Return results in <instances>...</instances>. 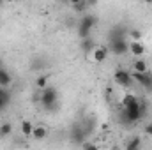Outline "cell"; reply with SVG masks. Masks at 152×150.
I'll return each mask as SVG.
<instances>
[{
	"label": "cell",
	"instance_id": "28",
	"mask_svg": "<svg viewBox=\"0 0 152 150\" xmlns=\"http://www.w3.org/2000/svg\"><path fill=\"white\" fill-rule=\"evenodd\" d=\"M0 69H4V62H2V58H0Z\"/></svg>",
	"mask_w": 152,
	"mask_h": 150
},
{
	"label": "cell",
	"instance_id": "14",
	"mask_svg": "<svg viewBox=\"0 0 152 150\" xmlns=\"http://www.w3.org/2000/svg\"><path fill=\"white\" fill-rule=\"evenodd\" d=\"M20 131H21V134L23 136H32V133H34V124L30 122V120H21L20 122Z\"/></svg>",
	"mask_w": 152,
	"mask_h": 150
},
{
	"label": "cell",
	"instance_id": "24",
	"mask_svg": "<svg viewBox=\"0 0 152 150\" xmlns=\"http://www.w3.org/2000/svg\"><path fill=\"white\" fill-rule=\"evenodd\" d=\"M129 36L133 37V41H140V37H142L140 30H131V32H129Z\"/></svg>",
	"mask_w": 152,
	"mask_h": 150
},
{
	"label": "cell",
	"instance_id": "4",
	"mask_svg": "<svg viewBox=\"0 0 152 150\" xmlns=\"http://www.w3.org/2000/svg\"><path fill=\"white\" fill-rule=\"evenodd\" d=\"M108 51L115 57H124L126 53H129V42L127 39H118V41H110L108 42Z\"/></svg>",
	"mask_w": 152,
	"mask_h": 150
},
{
	"label": "cell",
	"instance_id": "20",
	"mask_svg": "<svg viewBox=\"0 0 152 150\" xmlns=\"http://www.w3.org/2000/svg\"><path fill=\"white\" fill-rule=\"evenodd\" d=\"M140 99L134 95V94H126L124 97H122V108H129V106H133L134 103H138Z\"/></svg>",
	"mask_w": 152,
	"mask_h": 150
},
{
	"label": "cell",
	"instance_id": "9",
	"mask_svg": "<svg viewBox=\"0 0 152 150\" xmlns=\"http://www.w3.org/2000/svg\"><path fill=\"white\" fill-rule=\"evenodd\" d=\"M108 53H110V51H108V48H106V46H96V48H94V51H92L90 55H92V60H94V62L103 64V62L108 58Z\"/></svg>",
	"mask_w": 152,
	"mask_h": 150
},
{
	"label": "cell",
	"instance_id": "1",
	"mask_svg": "<svg viewBox=\"0 0 152 150\" xmlns=\"http://www.w3.org/2000/svg\"><path fill=\"white\" fill-rule=\"evenodd\" d=\"M143 115H145V103H143V101H138V103H134V104L129 106V108H122V110L118 111L117 120H118L120 124H124V125H131V124L140 122V120L143 118Z\"/></svg>",
	"mask_w": 152,
	"mask_h": 150
},
{
	"label": "cell",
	"instance_id": "18",
	"mask_svg": "<svg viewBox=\"0 0 152 150\" xmlns=\"http://www.w3.org/2000/svg\"><path fill=\"white\" fill-rule=\"evenodd\" d=\"M87 7H88V2H85V0H76V2L71 4V9L75 11L76 14L85 12V11H87Z\"/></svg>",
	"mask_w": 152,
	"mask_h": 150
},
{
	"label": "cell",
	"instance_id": "23",
	"mask_svg": "<svg viewBox=\"0 0 152 150\" xmlns=\"http://www.w3.org/2000/svg\"><path fill=\"white\" fill-rule=\"evenodd\" d=\"M0 101L5 103V104L11 103V92H9L7 88H2V87H0Z\"/></svg>",
	"mask_w": 152,
	"mask_h": 150
},
{
	"label": "cell",
	"instance_id": "22",
	"mask_svg": "<svg viewBox=\"0 0 152 150\" xmlns=\"http://www.w3.org/2000/svg\"><path fill=\"white\" fill-rule=\"evenodd\" d=\"M48 81H50V78L46 74H41V76H37L36 78V87H37L39 90L42 92L44 88H48Z\"/></svg>",
	"mask_w": 152,
	"mask_h": 150
},
{
	"label": "cell",
	"instance_id": "6",
	"mask_svg": "<svg viewBox=\"0 0 152 150\" xmlns=\"http://www.w3.org/2000/svg\"><path fill=\"white\" fill-rule=\"evenodd\" d=\"M113 79H115V83L120 85V87H131V83H133V76L126 69H117L113 74Z\"/></svg>",
	"mask_w": 152,
	"mask_h": 150
},
{
	"label": "cell",
	"instance_id": "16",
	"mask_svg": "<svg viewBox=\"0 0 152 150\" xmlns=\"http://www.w3.org/2000/svg\"><path fill=\"white\" fill-rule=\"evenodd\" d=\"M126 150H140L142 149V138L140 136H133L126 141Z\"/></svg>",
	"mask_w": 152,
	"mask_h": 150
},
{
	"label": "cell",
	"instance_id": "27",
	"mask_svg": "<svg viewBox=\"0 0 152 150\" xmlns=\"http://www.w3.org/2000/svg\"><path fill=\"white\" fill-rule=\"evenodd\" d=\"M5 106H7V104H5V103H2V101H0V111H2V110H4V108H5Z\"/></svg>",
	"mask_w": 152,
	"mask_h": 150
},
{
	"label": "cell",
	"instance_id": "17",
	"mask_svg": "<svg viewBox=\"0 0 152 150\" xmlns=\"http://www.w3.org/2000/svg\"><path fill=\"white\" fill-rule=\"evenodd\" d=\"M12 83V76L7 69H0V87L2 88H7L9 85Z\"/></svg>",
	"mask_w": 152,
	"mask_h": 150
},
{
	"label": "cell",
	"instance_id": "3",
	"mask_svg": "<svg viewBox=\"0 0 152 150\" xmlns=\"http://www.w3.org/2000/svg\"><path fill=\"white\" fill-rule=\"evenodd\" d=\"M96 23H97V18L94 16V14H83L81 18H80V21H78V37L80 39H88L90 37V32H92V28L96 27Z\"/></svg>",
	"mask_w": 152,
	"mask_h": 150
},
{
	"label": "cell",
	"instance_id": "13",
	"mask_svg": "<svg viewBox=\"0 0 152 150\" xmlns=\"http://www.w3.org/2000/svg\"><path fill=\"white\" fill-rule=\"evenodd\" d=\"M147 71H149V66H147V62H145L143 58H136V60L133 62V73L143 74V73H147Z\"/></svg>",
	"mask_w": 152,
	"mask_h": 150
},
{
	"label": "cell",
	"instance_id": "29",
	"mask_svg": "<svg viewBox=\"0 0 152 150\" xmlns=\"http://www.w3.org/2000/svg\"><path fill=\"white\" fill-rule=\"evenodd\" d=\"M2 5H4V2H2V0H0V7H2Z\"/></svg>",
	"mask_w": 152,
	"mask_h": 150
},
{
	"label": "cell",
	"instance_id": "15",
	"mask_svg": "<svg viewBox=\"0 0 152 150\" xmlns=\"http://www.w3.org/2000/svg\"><path fill=\"white\" fill-rule=\"evenodd\" d=\"M80 48H81V51H83L85 55H90V53L94 51L96 44H94L92 37H88V39H81V42H80Z\"/></svg>",
	"mask_w": 152,
	"mask_h": 150
},
{
	"label": "cell",
	"instance_id": "11",
	"mask_svg": "<svg viewBox=\"0 0 152 150\" xmlns=\"http://www.w3.org/2000/svg\"><path fill=\"white\" fill-rule=\"evenodd\" d=\"M145 46L140 42V41H133V42H129V53L133 55V57H142V55H145Z\"/></svg>",
	"mask_w": 152,
	"mask_h": 150
},
{
	"label": "cell",
	"instance_id": "25",
	"mask_svg": "<svg viewBox=\"0 0 152 150\" xmlns=\"http://www.w3.org/2000/svg\"><path fill=\"white\" fill-rule=\"evenodd\" d=\"M145 134H147V136H152V122H149V124L145 125Z\"/></svg>",
	"mask_w": 152,
	"mask_h": 150
},
{
	"label": "cell",
	"instance_id": "7",
	"mask_svg": "<svg viewBox=\"0 0 152 150\" xmlns=\"http://www.w3.org/2000/svg\"><path fill=\"white\" fill-rule=\"evenodd\" d=\"M133 81H138L147 92H152V71H147L143 74H138V73H133Z\"/></svg>",
	"mask_w": 152,
	"mask_h": 150
},
{
	"label": "cell",
	"instance_id": "8",
	"mask_svg": "<svg viewBox=\"0 0 152 150\" xmlns=\"http://www.w3.org/2000/svg\"><path fill=\"white\" fill-rule=\"evenodd\" d=\"M127 37V30L124 25H113L108 30V42L110 41H118V39H126Z\"/></svg>",
	"mask_w": 152,
	"mask_h": 150
},
{
	"label": "cell",
	"instance_id": "5",
	"mask_svg": "<svg viewBox=\"0 0 152 150\" xmlns=\"http://www.w3.org/2000/svg\"><path fill=\"white\" fill-rule=\"evenodd\" d=\"M85 140H87V133L83 131L81 122L73 124V125H71V129H69V141H71L73 145H83V143H85Z\"/></svg>",
	"mask_w": 152,
	"mask_h": 150
},
{
	"label": "cell",
	"instance_id": "2",
	"mask_svg": "<svg viewBox=\"0 0 152 150\" xmlns=\"http://www.w3.org/2000/svg\"><path fill=\"white\" fill-rule=\"evenodd\" d=\"M41 104L46 111H57L58 110V92L53 87H48L41 92Z\"/></svg>",
	"mask_w": 152,
	"mask_h": 150
},
{
	"label": "cell",
	"instance_id": "12",
	"mask_svg": "<svg viewBox=\"0 0 152 150\" xmlns=\"http://www.w3.org/2000/svg\"><path fill=\"white\" fill-rule=\"evenodd\" d=\"M30 67H32L34 71H44V69L48 67V60L42 58V57H34L32 62H30Z\"/></svg>",
	"mask_w": 152,
	"mask_h": 150
},
{
	"label": "cell",
	"instance_id": "10",
	"mask_svg": "<svg viewBox=\"0 0 152 150\" xmlns=\"http://www.w3.org/2000/svg\"><path fill=\"white\" fill-rule=\"evenodd\" d=\"M48 134H50V131H48V127H46V125H34L32 138H34L36 141H42V140H46V138H48Z\"/></svg>",
	"mask_w": 152,
	"mask_h": 150
},
{
	"label": "cell",
	"instance_id": "21",
	"mask_svg": "<svg viewBox=\"0 0 152 150\" xmlns=\"http://www.w3.org/2000/svg\"><path fill=\"white\" fill-rule=\"evenodd\" d=\"M81 127H83V131L87 133V136H88V134H92V133H94V127H96L94 118H85V120L81 122Z\"/></svg>",
	"mask_w": 152,
	"mask_h": 150
},
{
	"label": "cell",
	"instance_id": "19",
	"mask_svg": "<svg viewBox=\"0 0 152 150\" xmlns=\"http://www.w3.org/2000/svg\"><path fill=\"white\" fill-rule=\"evenodd\" d=\"M12 124L11 122H4V124H0V138H9L11 134H12Z\"/></svg>",
	"mask_w": 152,
	"mask_h": 150
},
{
	"label": "cell",
	"instance_id": "26",
	"mask_svg": "<svg viewBox=\"0 0 152 150\" xmlns=\"http://www.w3.org/2000/svg\"><path fill=\"white\" fill-rule=\"evenodd\" d=\"M85 150H99V149H97V145H94V143H85Z\"/></svg>",
	"mask_w": 152,
	"mask_h": 150
}]
</instances>
